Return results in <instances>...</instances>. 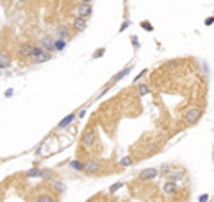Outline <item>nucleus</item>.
<instances>
[{
	"label": "nucleus",
	"instance_id": "obj_18",
	"mask_svg": "<svg viewBox=\"0 0 214 202\" xmlns=\"http://www.w3.org/2000/svg\"><path fill=\"white\" fill-rule=\"evenodd\" d=\"M132 163V159L130 157H123V159H120V165H122V166H129Z\"/></svg>",
	"mask_w": 214,
	"mask_h": 202
},
{
	"label": "nucleus",
	"instance_id": "obj_22",
	"mask_svg": "<svg viewBox=\"0 0 214 202\" xmlns=\"http://www.w3.org/2000/svg\"><path fill=\"white\" fill-rule=\"evenodd\" d=\"M54 186H55V190H57V191H64V188H66V186H64L63 183H55Z\"/></svg>",
	"mask_w": 214,
	"mask_h": 202
},
{
	"label": "nucleus",
	"instance_id": "obj_5",
	"mask_svg": "<svg viewBox=\"0 0 214 202\" xmlns=\"http://www.w3.org/2000/svg\"><path fill=\"white\" fill-rule=\"evenodd\" d=\"M84 172H86V173H98V172H100V163H98L96 159L88 161L86 166H84Z\"/></svg>",
	"mask_w": 214,
	"mask_h": 202
},
{
	"label": "nucleus",
	"instance_id": "obj_15",
	"mask_svg": "<svg viewBox=\"0 0 214 202\" xmlns=\"http://www.w3.org/2000/svg\"><path fill=\"white\" fill-rule=\"evenodd\" d=\"M66 47V41L64 39H55V50H63Z\"/></svg>",
	"mask_w": 214,
	"mask_h": 202
},
{
	"label": "nucleus",
	"instance_id": "obj_21",
	"mask_svg": "<svg viewBox=\"0 0 214 202\" xmlns=\"http://www.w3.org/2000/svg\"><path fill=\"white\" fill-rule=\"evenodd\" d=\"M123 184L122 183H116V184H112V188H111V193H114V191H118L120 190V188H122Z\"/></svg>",
	"mask_w": 214,
	"mask_h": 202
},
{
	"label": "nucleus",
	"instance_id": "obj_24",
	"mask_svg": "<svg viewBox=\"0 0 214 202\" xmlns=\"http://www.w3.org/2000/svg\"><path fill=\"white\" fill-rule=\"evenodd\" d=\"M34 202H36V200H34Z\"/></svg>",
	"mask_w": 214,
	"mask_h": 202
},
{
	"label": "nucleus",
	"instance_id": "obj_2",
	"mask_svg": "<svg viewBox=\"0 0 214 202\" xmlns=\"http://www.w3.org/2000/svg\"><path fill=\"white\" fill-rule=\"evenodd\" d=\"M52 56H50V52H46L45 49H41V47H36L34 45V52H32V57L30 59H34L36 63H45V61H48Z\"/></svg>",
	"mask_w": 214,
	"mask_h": 202
},
{
	"label": "nucleus",
	"instance_id": "obj_11",
	"mask_svg": "<svg viewBox=\"0 0 214 202\" xmlns=\"http://www.w3.org/2000/svg\"><path fill=\"white\" fill-rule=\"evenodd\" d=\"M73 27H75L77 31H84V29H86V20L75 18V20H73Z\"/></svg>",
	"mask_w": 214,
	"mask_h": 202
},
{
	"label": "nucleus",
	"instance_id": "obj_19",
	"mask_svg": "<svg viewBox=\"0 0 214 202\" xmlns=\"http://www.w3.org/2000/svg\"><path fill=\"white\" fill-rule=\"evenodd\" d=\"M139 93H141V95H146V93H148V86L141 84V86H139Z\"/></svg>",
	"mask_w": 214,
	"mask_h": 202
},
{
	"label": "nucleus",
	"instance_id": "obj_9",
	"mask_svg": "<svg viewBox=\"0 0 214 202\" xmlns=\"http://www.w3.org/2000/svg\"><path fill=\"white\" fill-rule=\"evenodd\" d=\"M57 34H59V39H64V41H66V39H68L70 38V29H68V27H59V29H57Z\"/></svg>",
	"mask_w": 214,
	"mask_h": 202
},
{
	"label": "nucleus",
	"instance_id": "obj_10",
	"mask_svg": "<svg viewBox=\"0 0 214 202\" xmlns=\"http://www.w3.org/2000/svg\"><path fill=\"white\" fill-rule=\"evenodd\" d=\"M73 120H75V114L71 113V114H68V116H66V118H63L61 122H59V125H57V127H59V129H63V127H66V125H70V124L73 122Z\"/></svg>",
	"mask_w": 214,
	"mask_h": 202
},
{
	"label": "nucleus",
	"instance_id": "obj_17",
	"mask_svg": "<svg viewBox=\"0 0 214 202\" xmlns=\"http://www.w3.org/2000/svg\"><path fill=\"white\" fill-rule=\"evenodd\" d=\"M127 73H129V68H125L123 72H120V73H118V75H116L114 79H112V80H114V82H116V80H120V79H122V77H125Z\"/></svg>",
	"mask_w": 214,
	"mask_h": 202
},
{
	"label": "nucleus",
	"instance_id": "obj_3",
	"mask_svg": "<svg viewBox=\"0 0 214 202\" xmlns=\"http://www.w3.org/2000/svg\"><path fill=\"white\" fill-rule=\"evenodd\" d=\"M91 13H93V7H91V4H89V2H82V4H79V7H77V18L88 20V18L91 16Z\"/></svg>",
	"mask_w": 214,
	"mask_h": 202
},
{
	"label": "nucleus",
	"instance_id": "obj_16",
	"mask_svg": "<svg viewBox=\"0 0 214 202\" xmlns=\"http://www.w3.org/2000/svg\"><path fill=\"white\" fill-rule=\"evenodd\" d=\"M84 166L82 163H79V161H71V168H75V170H84Z\"/></svg>",
	"mask_w": 214,
	"mask_h": 202
},
{
	"label": "nucleus",
	"instance_id": "obj_1",
	"mask_svg": "<svg viewBox=\"0 0 214 202\" xmlns=\"http://www.w3.org/2000/svg\"><path fill=\"white\" fill-rule=\"evenodd\" d=\"M200 116H202V109H200L198 106H193V107H189V109L184 113V118H186L187 124H195V122H198Z\"/></svg>",
	"mask_w": 214,
	"mask_h": 202
},
{
	"label": "nucleus",
	"instance_id": "obj_7",
	"mask_svg": "<svg viewBox=\"0 0 214 202\" xmlns=\"http://www.w3.org/2000/svg\"><path fill=\"white\" fill-rule=\"evenodd\" d=\"M41 43H43V49H45L46 52H48V50H50V52H52V50H55V41H54L52 38H43V41H41Z\"/></svg>",
	"mask_w": 214,
	"mask_h": 202
},
{
	"label": "nucleus",
	"instance_id": "obj_20",
	"mask_svg": "<svg viewBox=\"0 0 214 202\" xmlns=\"http://www.w3.org/2000/svg\"><path fill=\"white\" fill-rule=\"evenodd\" d=\"M27 175H29V177H34V175H41V172H39L38 168H36V170H29V173H27Z\"/></svg>",
	"mask_w": 214,
	"mask_h": 202
},
{
	"label": "nucleus",
	"instance_id": "obj_23",
	"mask_svg": "<svg viewBox=\"0 0 214 202\" xmlns=\"http://www.w3.org/2000/svg\"><path fill=\"white\" fill-rule=\"evenodd\" d=\"M88 202H96V199H89V200H88Z\"/></svg>",
	"mask_w": 214,
	"mask_h": 202
},
{
	"label": "nucleus",
	"instance_id": "obj_13",
	"mask_svg": "<svg viewBox=\"0 0 214 202\" xmlns=\"http://www.w3.org/2000/svg\"><path fill=\"white\" fill-rule=\"evenodd\" d=\"M9 56H5V54H2V56H0V66H2V70H5L9 66Z\"/></svg>",
	"mask_w": 214,
	"mask_h": 202
},
{
	"label": "nucleus",
	"instance_id": "obj_8",
	"mask_svg": "<svg viewBox=\"0 0 214 202\" xmlns=\"http://www.w3.org/2000/svg\"><path fill=\"white\" fill-rule=\"evenodd\" d=\"M32 52H34V45H23L22 49H20V54H22L23 57H32Z\"/></svg>",
	"mask_w": 214,
	"mask_h": 202
},
{
	"label": "nucleus",
	"instance_id": "obj_14",
	"mask_svg": "<svg viewBox=\"0 0 214 202\" xmlns=\"http://www.w3.org/2000/svg\"><path fill=\"white\" fill-rule=\"evenodd\" d=\"M175 190H177L175 183H166L164 184V193H175Z\"/></svg>",
	"mask_w": 214,
	"mask_h": 202
},
{
	"label": "nucleus",
	"instance_id": "obj_12",
	"mask_svg": "<svg viewBox=\"0 0 214 202\" xmlns=\"http://www.w3.org/2000/svg\"><path fill=\"white\" fill-rule=\"evenodd\" d=\"M36 202H55V197H54V195L45 193V195H39V197L36 199Z\"/></svg>",
	"mask_w": 214,
	"mask_h": 202
},
{
	"label": "nucleus",
	"instance_id": "obj_4",
	"mask_svg": "<svg viewBox=\"0 0 214 202\" xmlns=\"http://www.w3.org/2000/svg\"><path fill=\"white\" fill-rule=\"evenodd\" d=\"M95 138H96L95 129H93V127H88V129L84 131V134H82V145L84 147H91L93 143H95Z\"/></svg>",
	"mask_w": 214,
	"mask_h": 202
},
{
	"label": "nucleus",
	"instance_id": "obj_6",
	"mask_svg": "<svg viewBox=\"0 0 214 202\" xmlns=\"http://www.w3.org/2000/svg\"><path fill=\"white\" fill-rule=\"evenodd\" d=\"M139 177H141L143 181L155 179V177H157V170H155V168H146V170H143L141 173H139Z\"/></svg>",
	"mask_w": 214,
	"mask_h": 202
}]
</instances>
